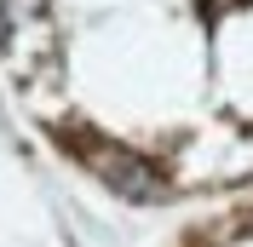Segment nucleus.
<instances>
[{"instance_id": "nucleus-1", "label": "nucleus", "mask_w": 253, "mask_h": 247, "mask_svg": "<svg viewBox=\"0 0 253 247\" xmlns=\"http://www.w3.org/2000/svg\"><path fill=\"white\" fill-rule=\"evenodd\" d=\"M52 138L75 155V161H86L115 196H126V201H156V196H167V172H161L150 155H138L132 144H110L104 132H92V126H81V121L58 126Z\"/></svg>"}]
</instances>
